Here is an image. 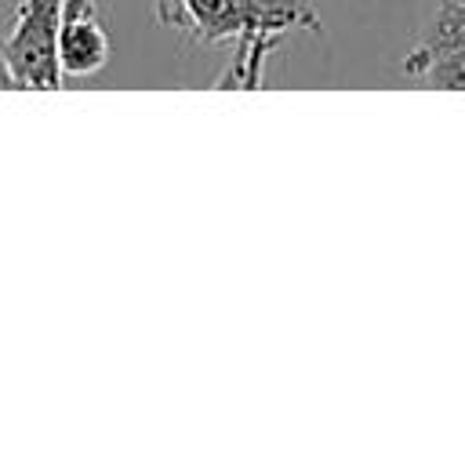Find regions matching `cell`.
I'll use <instances>...</instances> for the list:
<instances>
[{"label": "cell", "instance_id": "7a4b0ae2", "mask_svg": "<svg viewBox=\"0 0 465 465\" xmlns=\"http://www.w3.org/2000/svg\"><path fill=\"white\" fill-rule=\"evenodd\" d=\"M62 18H65V0H22L15 7L11 29L0 40V54L15 76V87H33V91L62 87V69H58Z\"/></svg>", "mask_w": 465, "mask_h": 465}, {"label": "cell", "instance_id": "6da1fadb", "mask_svg": "<svg viewBox=\"0 0 465 465\" xmlns=\"http://www.w3.org/2000/svg\"><path fill=\"white\" fill-rule=\"evenodd\" d=\"M160 18L200 44H232V62L214 87L254 91L269 51L294 29H320L302 0H160Z\"/></svg>", "mask_w": 465, "mask_h": 465}, {"label": "cell", "instance_id": "3957f363", "mask_svg": "<svg viewBox=\"0 0 465 465\" xmlns=\"http://www.w3.org/2000/svg\"><path fill=\"white\" fill-rule=\"evenodd\" d=\"M109 33L94 11H76L62 18L58 29V69L62 80H84L109 65Z\"/></svg>", "mask_w": 465, "mask_h": 465}, {"label": "cell", "instance_id": "8992f818", "mask_svg": "<svg viewBox=\"0 0 465 465\" xmlns=\"http://www.w3.org/2000/svg\"><path fill=\"white\" fill-rule=\"evenodd\" d=\"M0 91H15V76H11L7 62H4V54H0Z\"/></svg>", "mask_w": 465, "mask_h": 465}, {"label": "cell", "instance_id": "277c9868", "mask_svg": "<svg viewBox=\"0 0 465 465\" xmlns=\"http://www.w3.org/2000/svg\"><path fill=\"white\" fill-rule=\"evenodd\" d=\"M403 73L414 76L418 84H429V87H440V91H447V87L465 91V44L443 47V51H432V54H407Z\"/></svg>", "mask_w": 465, "mask_h": 465}, {"label": "cell", "instance_id": "5b68a950", "mask_svg": "<svg viewBox=\"0 0 465 465\" xmlns=\"http://www.w3.org/2000/svg\"><path fill=\"white\" fill-rule=\"evenodd\" d=\"M458 44H465V0H440V11L432 18V29L407 54H432V51L458 47Z\"/></svg>", "mask_w": 465, "mask_h": 465}]
</instances>
